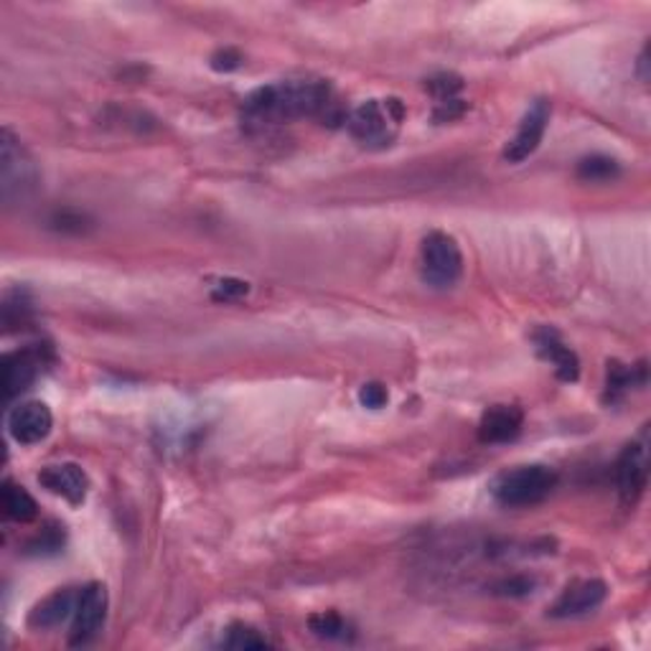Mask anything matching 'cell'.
I'll list each match as a JSON object with an SVG mask.
<instances>
[{
	"label": "cell",
	"instance_id": "obj_1",
	"mask_svg": "<svg viewBox=\"0 0 651 651\" xmlns=\"http://www.w3.org/2000/svg\"><path fill=\"white\" fill-rule=\"evenodd\" d=\"M331 89L323 79H291L260 87L242 105V115L253 125L287 123L295 118H314L329 108Z\"/></svg>",
	"mask_w": 651,
	"mask_h": 651
},
{
	"label": "cell",
	"instance_id": "obj_2",
	"mask_svg": "<svg viewBox=\"0 0 651 651\" xmlns=\"http://www.w3.org/2000/svg\"><path fill=\"white\" fill-rule=\"evenodd\" d=\"M405 120V108L397 97L388 100H369L359 105L346 120L352 138L367 148H388L397 138Z\"/></svg>",
	"mask_w": 651,
	"mask_h": 651
},
{
	"label": "cell",
	"instance_id": "obj_3",
	"mask_svg": "<svg viewBox=\"0 0 651 651\" xmlns=\"http://www.w3.org/2000/svg\"><path fill=\"white\" fill-rule=\"evenodd\" d=\"M557 487V474L550 466L532 464L504 471L494 481V499L502 506L521 509V506L542 504Z\"/></svg>",
	"mask_w": 651,
	"mask_h": 651
},
{
	"label": "cell",
	"instance_id": "obj_4",
	"mask_svg": "<svg viewBox=\"0 0 651 651\" xmlns=\"http://www.w3.org/2000/svg\"><path fill=\"white\" fill-rule=\"evenodd\" d=\"M39 188V171L34 158L13 138L11 131L0 135V194L5 204H21Z\"/></svg>",
	"mask_w": 651,
	"mask_h": 651
},
{
	"label": "cell",
	"instance_id": "obj_5",
	"mask_svg": "<svg viewBox=\"0 0 651 651\" xmlns=\"http://www.w3.org/2000/svg\"><path fill=\"white\" fill-rule=\"evenodd\" d=\"M422 278L433 287H453L464 272V255L458 242L445 232H430L422 239Z\"/></svg>",
	"mask_w": 651,
	"mask_h": 651
},
{
	"label": "cell",
	"instance_id": "obj_6",
	"mask_svg": "<svg viewBox=\"0 0 651 651\" xmlns=\"http://www.w3.org/2000/svg\"><path fill=\"white\" fill-rule=\"evenodd\" d=\"M105 618H108V590L102 582H89L87 588L79 590L77 609L72 616V631L70 643L72 647H85L102 631Z\"/></svg>",
	"mask_w": 651,
	"mask_h": 651
},
{
	"label": "cell",
	"instance_id": "obj_7",
	"mask_svg": "<svg viewBox=\"0 0 651 651\" xmlns=\"http://www.w3.org/2000/svg\"><path fill=\"white\" fill-rule=\"evenodd\" d=\"M548 123H550V102L537 100L532 108L525 112V118H521L517 135L506 143L504 161H509V163L527 161V158L532 156L537 148H540L544 131H548Z\"/></svg>",
	"mask_w": 651,
	"mask_h": 651
},
{
	"label": "cell",
	"instance_id": "obj_8",
	"mask_svg": "<svg viewBox=\"0 0 651 651\" xmlns=\"http://www.w3.org/2000/svg\"><path fill=\"white\" fill-rule=\"evenodd\" d=\"M51 428H54V418H51L49 407L39 403V400L19 403L9 413V433L21 445H36L47 441Z\"/></svg>",
	"mask_w": 651,
	"mask_h": 651
},
{
	"label": "cell",
	"instance_id": "obj_9",
	"mask_svg": "<svg viewBox=\"0 0 651 651\" xmlns=\"http://www.w3.org/2000/svg\"><path fill=\"white\" fill-rule=\"evenodd\" d=\"M47 365L44 349L34 346V349H21L5 354L3 359V395L5 400H13L32 388L39 380L41 369Z\"/></svg>",
	"mask_w": 651,
	"mask_h": 651
},
{
	"label": "cell",
	"instance_id": "obj_10",
	"mask_svg": "<svg viewBox=\"0 0 651 651\" xmlns=\"http://www.w3.org/2000/svg\"><path fill=\"white\" fill-rule=\"evenodd\" d=\"M647 476H649L647 445L628 443L624 453L618 456V464H616V483H618V494H621V499H624V504L639 502L643 489H647Z\"/></svg>",
	"mask_w": 651,
	"mask_h": 651
},
{
	"label": "cell",
	"instance_id": "obj_11",
	"mask_svg": "<svg viewBox=\"0 0 651 651\" xmlns=\"http://www.w3.org/2000/svg\"><path fill=\"white\" fill-rule=\"evenodd\" d=\"M605 582L601 580H578L573 586L563 590V595L557 598V603L550 609L552 618H575L586 616V613L595 611L598 605L605 601Z\"/></svg>",
	"mask_w": 651,
	"mask_h": 651
},
{
	"label": "cell",
	"instance_id": "obj_12",
	"mask_svg": "<svg viewBox=\"0 0 651 651\" xmlns=\"http://www.w3.org/2000/svg\"><path fill=\"white\" fill-rule=\"evenodd\" d=\"M39 483L51 494L66 499L70 504H82L87 499L89 479L77 464H57L47 466L39 474Z\"/></svg>",
	"mask_w": 651,
	"mask_h": 651
},
{
	"label": "cell",
	"instance_id": "obj_13",
	"mask_svg": "<svg viewBox=\"0 0 651 651\" xmlns=\"http://www.w3.org/2000/svg\"><path fill=\"white\" fill-rule=\"evenodd\" d=\"M521 422H525V415H521L519 407L514 405L489 407V410L481 415L479 441L487 445L509 443L521 433Z\"/></svg>",
	"mask_w": 651,
	"mask_h": 651
},
{
	"label": "cell",
	"instance_id": "obj_14",
	"mask_svg": "<svg viewBox=\"0 0 651 651\" xmlns=\"http://www.w3.org/2000/svg\"><path fill=\"white\" fill-rule=\"evenodd\" d=\"M535 344H537V352H540V357L555 367L560 380L563 382L578 380L580 361H578V357H575V352L570 349V346H565L563 342H560V336L555 334V331L540 329L535 334Z\"/></svg>",
	"mask_w": 651,
	"mask_h": 651
},
{
	"label": "cell",
	"instance_id": "obj_15",
	"mask_svg": "<svg viewBox=\"0 0 651 651\" xmlns=\"http://www.w3.org/2000/svg\"><path fill=\"white\" fill-rule=\"evenodd\" d=\"M77 598L79 593H74V590H57V593H51L49 598H44V601L36 605L32 611V616H28V624L34 628H57L62 626L66 618L74 616V609H77Z\"/></svg>",
	"mask_w": 651,
	"mask_h": 651
},
{
	"label": "cell",
	"instance_id": "obj_16",
	"mask_svg": "<svg viewBox=\"0 0 651 651\" xmlns=\"http://www.w3.org/2000/svg\"><path fill=\"white\" fill-rule=\"evenodd\" d=\"M3 509H5V517L19 521V525H26V521L36 519V514H39V504H36V499L28 494L24 487H19V483H13V481H5L3 483Z\"/></svg>",
	"mask_w": 651,
	"mask_h": 651
},
{
	"label": "cell",
	"instance_id": "obj_17",
	"mask_svg": "<svg viewBox=\"0 0 651 651\" xmlns=\"http://www.w3.org/2000/svg\"><path fill=\"white\" fill-rule=\"evenodd\" d=\"M222 647L224 649H265L270 647V641L265 639V636L257 631L253 626H245V624H234L226 628L224 639H222Z\"/></svg>",
	"mask_w": 651,
	"mask_h": 651
},
{
	"label": "cell",
	"instance_id": "obj_18",
	"mask_svg": "<svg viewBox=\"0 0 651 651\" xmlns=\"http://www.w3.org/2000/svg\"><path fill=\"white\" fill-rule=\"evenodd\" d=\"M621 173L618 161L609 156H588L578 163V179L582 181H611Z\"/></svg>",
	"mask_w": 651,
	"mask_h": 651
},
{
	"label": "cell",
	"instance_id": "obj_19",
	"mask_svg": "<svg viewBox=\"0 0 651 651\" xmlns=\"http://www.w3.org/2000/svg\"><path fill=\"white\" fill-rule=\"evenodd\" d=\"M308 624H310V631L321 636V639H346V636H349V624H346V621L334 611L310 616Z\"/></svg>",
	"mask_w": 651,
	"mask_h": 651
},
{
	"label": "cell",
	"instance_id": "obj_20",
	"mask_svg": "<svg viewBox=\"0 0 651 651\" xmlns=\"http://www.w3.org/2000/svg\"><path fill=\"white\" fill-rule=\"evenodd\" d=\"M460 79L453 77V74H441V77L430 79L428 82V89L438 97V102H449V100H456V95L460 93Z\"/></svg>",
	"mask_w": 651,
	"mask_h": 651
},
{
	"label": "cell",
	"instance_id": "obj_21",
	"mask_svg": "<svg viewBox=\"0 0 651 651\" xmlns=\"http://www.w3.org/2000/svg\"><path fill=\"white\" fill-rule=\"evenodd\" d=\"M388 400H390L388 390H384L380 382H369L359 390V403L369 407V410H380V407L388 405Z\"/></svg>",
	"mask_w": 651,
	"mask_h": 651
},
{
	"label": "cell",
	"instance_id": "obj_22",
	"mask_svg": "<svg viewBox=\"0 0 651 651\" xmlns=\"http://www.w3.org/2000/svg\"><path fill=\"white\" fill-rule=\"evenodd\" d=\"M247 291L249 287H247V283H242V280H222L214 291V300L242 298V295H247Z\"/></svg>",
	"mask_w": 651,
	"mask_h": 651
},
{
	"label": "cell",
	"instance_id": "obj_23",
	"mask_svg": "<svg viewBox=\"0 0 651 651\" xmlns=\"http://www.w3.org/2000/svg\"><path fill=\"white\" fill-rule=\"evenodd\" d=\"M239 64H242V57L234 49H222L211 57V66H214L217 72H232L237 70Z\"/></svg>",
	"mask_w": 651,
	"mask_h": 651
},
{
	"label": "cell",
	"instance_id": "obj_24",
	"mask_svg": "<svg viewBox=\"0 0 651 651\" xmlns=\"http://www.w3.org/2000/svg\"><path fill=\"white\" fill-rule=\"evenodd\" d=\"M499 588H502V593H506V595H525L527 590H532V580H527V578L504 580Z\"/></svg>",
	"mask_w": 651,
	"mask_h": 651
}]
</instances>
